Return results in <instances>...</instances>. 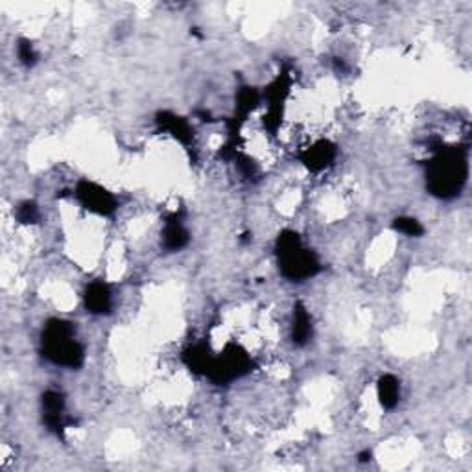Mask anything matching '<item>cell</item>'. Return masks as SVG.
<instances>
[{"label":"cell","instance_id":"cell-4","mask_svg":"<svg viewBox=\"0 0 472 472\" xmlns=\"http://www.w3.org/2000/svg\"><path fill=\"white\" fill-rule=\"evenodd\" d=\"M76 194H78L79 202L83 203V207H87L89 211L97 212V214H109V212L115 211V197L111 196L107 190L98 187V185L83 181V183H79L78 192Z\"/></svg>","mask_w":472,"mask_h":472},{"label":"cell","instance_id":"cell-3","mask_svg":"<svg viewBox=\"0 0 472 472\" xmlns=\"http://www.w3.org/2000/svg\"><path fill=\"white\" fill-rule=\"evenodd\" d=\"M277 255H279V266L282 275L290 280L310 279L319 271L316 257L303 248L299 236L292 231H286L277 240Z\"/></svg>","mask_w":472,"mask_h":472},{"label":"cell","instance_id":"cell-5","mask_svg":"<svg viewBox=\"0 0 472 472\" xmlns=\"http://www.w3.org/2000/svg\"><path fill=\"white\" fill-rule=\"evenodd\" d=\"M43 412H45V422L48 428L57 430L63 427L65 419V400L60 391H46L43 395Z\"/></svg>","mask_w":472,"mask_h":472},{"label":"cell","instance_id":"cell-2","mask_svg":"<svg viewBox=\"0 0 472 472\" xmlns=\"http://www.w3.org/2000/svg\"><path fill=\"white\" fill-rule=\"evenodd\" d=\"M43 353L55 366L74 369L83 363V348L74 338L72 325L67 321H48L43 332Z\"/></svg>","mask_w":472,"mask_h":472},{"label":"cell","instance_id":"cell-1","mask_svg":"<svg viewBox=\"0 0 472 472\" xmlns=\"http://www.w3.org/2000/svg\"><path fill=\"white\" fill-rule=\"evenodd\" d=\"M467 179V159L458 148L437 153L428 166V187L439 197H454Z\"/></svg>","mask_w":472,"mask_h":472},{"label":"cell","instance_id":"cell-6","mask_svg":"<svg viewBox=\"0 0 472 472\" xmlns=\"http://www.w3.org/2000/svg\"><path fill=\"white\" fill-rule=\"evenodd\" d=\"M85 307L91 314H106L111 308V292L104 282H92L85 292Z\"/></svg>","mask_w":472,"mask_h":472},{"label":"cell","instance_id":"cell-7","mask_svg":"<svg viewBox=\"0 0 472 472\" xmlns=\"http://www.w3.org/2000/svg\"><path fill=\"white\" fill-rule=\"evenodd\" d=\"M332 159H334V146H330L329 143L316 144L310 150H307L303 155V163L310 170L325 168Z\"/></svg>","mask_w":472,"mask_h":472},{"label":"cell","instance_id":"cell-13","mask_svg":"<svg viewBox=\"0 0 472 472\" xmlns=\"http://www.w3.org/2000/svg\"><path fill=\"white\" fill-rule=\"evenodd\" d=\"M17 54H18V60H21V63L26 65V67H32L37 60L32 43L26 41V39H21V41H18Z\"/></svg>","mask_w":472,"mask_h":472},{"label":"cell","instance_id":"cell-10","mask_svg":"<svg viewBox=\"0 0 472 472\" xmlns=\"http://www.w3.org/2000/svg\"><path fill=\"white\" fill-rule=\"evenodd\" d=\"M159 122H160V126H163V129L170 131V133L177 138L179 143L187 144L188 141L192 138V129H190V126H188L183 119H179V116L163 113L159 119Z\"/></svg>","mask_w":472,"mask_h":472},{"label":"cell","instance_id":"cell-8","mask_svg":"<svg viewBox=\"0 0 472 472\" xmlns=\"http://www.w3.org/2000/svg\"><path fill=\"white\" fill-rule=\"evenodd\" d=\"M378 399L384 408L391 410L399 404L400 399V385L399 380L391 375H384L378 380Z\"/></svg>","mask_w":472,"mask_h":472},{"label":"cell","instance_id":"cell-12","mask_svg":"<svg viewBox=\"0 0 472 472\" xmlns=\"http://www.w3.org/2000/svg\"><path fill=\"white\" fill-rule=\"evenodd\" d=\"M395 229L402 234H408V236H419L422 234V227L417 220L413 218H397L395 220Z\"/></svg>","mask_w":472,"mask_h":472},{"label":"cell","instance_id":"cell-14","mask_svg":"<svg viewBox=\"0 0 472 472\" xmlns=\"http://www.w3.org/2000/svg\"><path fill=\"white\" fill-rule=\"evenodd\" d=\"M17 220L21 221V224H35L37 220H39V211H37L35 203H23V205L18 207L17 211Z\"/></svg>","mask_w":472,"mask_h":472},{"label":"cell","instance_id":"cell-11","mask_svg":"<svg viewBox=\"0 0 472 472\" xmlns=\"http://www.w3.org/2000/svg\"><path fill=\"white\" fill-rule=\"evenodd\" d=\"M163 242L165 248L170 251H177V249L185 248L188 242V233L185 227L179 224V220H170L165 227V234H163Z\"/></svg>","mask_w":472,"mask_h":472},{"label":"cell","instance_id":"cell-9","mask_svg":"<svg viewBox=\"0 0 472 472\" xmlns=\"http://www.w3.org/2000/svg\"><path fill=\"white\" fill-rule=\"evenodd\" d=\"M295 345H304L312 338V319L308 316L307 308L299 304L294 314V330H292Z\"/></svg>","mask_w":472,"mask_h":472}]
</instances>
